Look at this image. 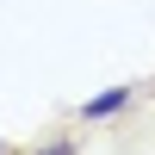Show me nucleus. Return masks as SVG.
Masks as SVG:
<instances>
[{
  "label": "nucleus",
  "instance_id": "obj_1",
  "mask_svg": "<svg viewBox=\"0 0 155 155\" xmlns=\"http://www.w3.org/2000/svg\"><path fill=\"white\" fill-rule=\"evenodd\" d=\"M130 99H137V87H106V93H93V99L81 106V118H87V124H99V118H118Z\"/></svg>",
  "mask_w": 155,
  "mask_h": 155
},
{
  "label": "nucleus",
  "instance_id": "obj_2",
  "mask_svg": "<svg viewBox=\"0 0 155 155\" xmlns=\"http://www.w3.org/2000/svg\"><path fill=\"white\" fill-rule=\"evenodd\" d=\"M31 155H68V137H50L44 149H31Z\"/></svg>",
  "mask_w": 155,
  "mask_h": 155
},
{
  "label": "nucleus",
  "instance_id": "obj_3",
  "mask_svg": "<svg viewBox=\"0 0 155 155\" xmlns=\"http://www.w3.org/2000/svg\"><path fill=\"white\" fill-rule=\"evenodd\" d=\"M0 155H12V149H6V143H0Z\"/></svg>",
  "mask_w": 155,
  "mask_h": 155
}]
</instances>
